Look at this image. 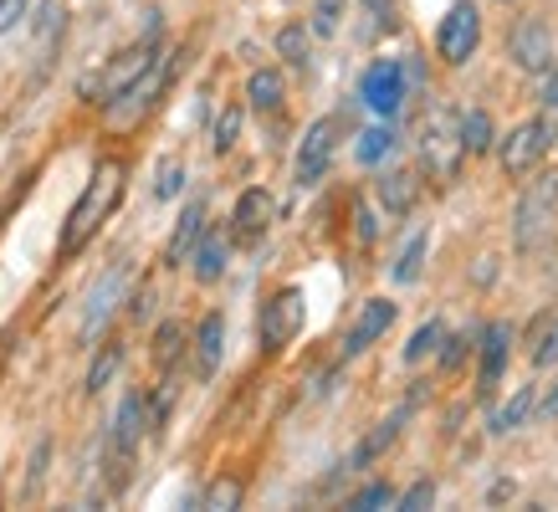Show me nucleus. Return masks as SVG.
<instances>
[{"label": "nucleus", "instance_id": "f257e3e1", "mask_svg": "<svg viewBox=\"0 0 558 512\" xmlns=\"http://www.w3.org/2000/svg\"><path fill=\"white\" fill-rule=\"evenodd\" d=\"M123 190H129V170L123 159H98L93 174H87L83 195L72 200L68 221H62V236H57V261H72V256L87 252V241L102 231V221H113V210L123 205Z\"/></svg>", "mask_w": 558, "mask_h": 512}, {"label": "nucleus", "instance_id": "f03ea898", "mask_svg": "<svg viewBox=\"0 0 558 512\" xmlns=\"http://www.w3.org/2000/svg\"><path fill=\"white\" fill-rule=\"evenodd\" d=\"M554 216H558V170H543L518 200L512 216V246L518 252H538L543 241L554 236Z\"/></svg>", "mask_w": 558, "mask_h": 512}, {"label": "nucleus", "instance_id": "7ed1b4c3", "mask_svg": "<svg viewBox=\"0 0 558 512\" xmlns=\"http://www.w3.org/2000/svg\"><path fill=\"white\" fill-rule=\"evenodd\" d=\"M144 394L129 390L113 410V430H108V472H113V492H123V481L134 472V456H138V441H144Z\"/></svg>", "mask_w": 558, "mask_h": 512}, {"label": "nucleus", "instance_id": "20e7f679", "mask_svg": "<svg viewBox=\"0 0 558 512\" xmlns=\"http://www.w3.org/2000/svg\"><path fill=\"white\" fill-rule=\"evenodd\" d=\"M307 324V303L303 288H277L256 313V339H262V354H282Z\"/></svg>", "mask_w": 558, "mask_h": 512}, {"label": "nucleus", "instance_id": "39448f33", "mask_svg": "<svg viewBox=\"0 0 558 512\" xmlns=\"http://www.w3.org/2000/svg\"><path fill=\"white\" fill-rule=\"evenodd\" d=\"M154 57H159V32H149V36H144V41H134V47H129V51H119V57H113V62H108V68H102V72H93V77H83V98H87V102H102V108H108V102L119 98L123 87L134 83L138 72L149 68Z\"/></svg>", "mask_w": 558, "mask_h": 512}, {"label": "nucleus", "instance_id": "423d86ee", "mask_svg": "<svg viewBox=\"0 0 558 512\" xmlns=\"http://www.w3.org/2000/svg\"><path fill=\"white\" fill-rule=\"evenodd\" d=\"M170 77H174V51L159 47V57H154L149 68L138 72L134 83H129L119 98L108 102V119H113V123H138L154 108V102H159V93L170 87Z\"/></svg>", "mask_w": 558, "mask_h": 512}, {"label": "nucleus", "instance_id": "0eeeda50", "mask_svg": "<svg viewBox=\"0 0 558 512\" xmlns=\"http://www.w3.org/2000/svg\"><path fill=\"white\" fill-rule=\"evenodd\" d=\"M558 129L548 119H523L512 123V134H502V144H497V159H502V170L508 174H533L543 164V154L554 149Z\"/></svg>", "mask_w": 558, "mask_h": 512}, {"label": "nucleus", "instance_id": "6e6552de", "mask_svg": "<svg viewBox=\"0 0 558 512\" xmlns=\"http://www.w3.org/2000/svg\"><path fill=\"white\" fill-rule=\"evenodd\" d=\"M482 47V11H476L472 0H457L436 26V51L446 68H466Z\"/></svg>", "mask_w": 558, "mask_h": 512}, {"label": "nucleus", "instance_id": "1a4fd4ad", "mask_svg": "<svg viewBox=\"0 0 558 512\" xmlns=\"http://www.w3.org/2000/svg\"><path fill=\"white\" fill-rule=\"evenodd\" d=\"M359 98H364V108H369V113L395 119V113L405 108V98H410V72L400 68L395 57L374 62V68H364V77H359Z\"/></svg>", "mask_w": 558, "mask_h": 512}, {"label": "nucleus", "instance_id": "9d476101", "mask_svg": "<svg viewBox=\"0 0 558 512\" xmlns=\"http://www.w3.org/2000/svg\"><path fill=\"white\" fill-rule=\"evenodd\" d=\"M333 154H339V119H313L303 144H298V159H292V180L303 190L318 185L323 174L333 170Z\"/></svg>", "mask_w": 558, "mask_h": 512}, {"label": "nucleus", "instance_id": "9b49d317", "mask_svg": "<svg viewBox=\"0 0 558 512\" xmlns=\"http://www.w3.org/2000/svg\"><path fill=\"white\" fill-rule=\"evenodd\" d=\"M129 277H134V256H119L108 272L93 282V292H87V303H83V339L93 343L108 328V318H113V307H119L123 288H129Z\"/></svg>", "mask_w": 558, "mask_h": 512}, {"label": "nucleus", "instance_id": "f8f14e48", "mask_svg": "<svg viewBox=\"0 0 558 512\" xmlns=\"http://www.w3.org/2000/svg\"><path fill=\"white\" fill-rule=\"evenodd\" d=\"M421 159H425V170L436 174V180H451V174L461 170L466 149H461V134H457V119H451V113H436V119L425 123Z\"/></svg>", "mask_w": 558, "mask_h": 512}, {"label": "nucleus", "instance_id": "ddd939ff", "mask_svg": "<svg viewBox=\"0 0 558 512\" xmlns=\"http://www.w3.org/2000/svg\"><path fill=\"white\" fill-rule=\"evenodd\" d=\"M508 51H512V62L523 72H548L554 68V32L543 26L538 16H523L518 26H512V36H508Z\"/></svg>", "mask_w": 558, "mask_h": 512}, {"label": "nucleus", "instance_id": "4468645a", "mask_svg": "<svg viewBox=\"0 0 558 512\" xmlns=\"http://www.w3.org/2000/svg\"><path fill=\"white\" fill-rule=\"evenodd\" d=\"M389 324H395V303L389 297H369V303L359 307L354 328L343 333V358H359L369 343H379L389 333Z\"/></svg>", "mask_w": 558, "mask_h": 512}, {"label": "nucleus", "instance_id": "2eb2a0df", "mask_svg": "<svg viewBox=\"0 0 558 512\" xmlns=\"http://www.w3.org/2000/svg\"><path fill=\"white\" fill-rule=\"evenodd\" d=\"M185 261H190V272H195V282H205V288H210V282H220V277H226V267H231V236H226L220 225H205L201 241L190 246Z\"/></svg>", "mask_w": 558, "mask_h": 512}, {"label": "nucleus", "instance_id": "dca6fc26", "mask_svg": "<svg viewBox=\"0 0 558 512\" xmlns=\"http://www.w3.org/2000/svg\"><path fill=\"white\" fill-rule=\"evenodd\" d=\"M271 216H277L271 190H262V185L241 190V195H236V210H231V236L262 241V236H267V225H271Z\"/></svg>", "mask_w": 558, "mask_h": 512}, {"label": "nucleus", "instance_id": "f3484780", "mask_svg": "<svg viewBox=\"0 0 558 512\" xmlns=\"http://www.w3.org/2000/svg\"><path fill=\"white\" fill-rule=\"evenodd\" d=\"M62 32H68V5L62 0H41V11H36V68L41 72L57 62Z\"/></svg>", "mask_w": 558, "mask_h": 512}, {"label": "nucleus", "instance_id": "a211bd4d", "mask_svg": "<svg viewBox=\"0 0 558 512\" xmlns=\"http://www.w3.org/2000/svg\"><path fill=\"white\" fill-rule=\"evenodd\" d=\"M508 349H512L508 324H487V328H482V369H476V379H482V390H487V394L502 385V369H508Z\"/></svg>", "mask_w": 558, "mask_h": 512}, {"label": "nucleus", "instance_id": "6ab92c4d", "mask_svg": "<svg viewBox=\"0 0 558 512\" xmlns=\"http://www.w3.org/2000/svg\"><path fill=\"white\" fill-rule=\"evenodd\" d=\"M201 231H205V200H185L170 241H165V267H185V256H190V246L201 241Z\"/></svg>", "mask_w": 558, "mask_h": 512}, {"label": "nucleus", "instance_id": "aec40b11", "mask_svg": "<svg viewBox=\"0 0 558 512\" xmlns=\"http://www.w3.org/2000/svg\"><path fill=\"white\" fill-rule=\"evenodd\" d=\"M220 354H226V318H220V313H205L201 328H195V375L216 379Z\"/></svg>", "mask_w": 558, "mask_h": 512}, {"label": "nucleus", "instance_id": "412c9836", "mask_svg": "<svg viewBox=\"0 0 558 512\" xmlns=\"http://www.w3.org/2000/svg\"><path fill=\"white\" fill-rule=\"evenodd\" d=\"M405 420H410V405H400L395 415H385V420H379V426H374L369 436H364V441L354 446V456H349V466H374V461L385 456L389 446L400 441V430H405Z\"/></svg>", "mask_w": 558, "mask_h": 512}, {"label": "nucleus", "instance_id": "4be33fe9", "mask_svg": "<svg viewBox=\"0 0 558 512\" xmlns=\"http://www.w3.org/2000/svg\"><path fill=\"white\" fill-rule=\"evenodd\" d=\"M246 102H252V113H277V108L288 102V83H282V72L256 68L252 77H246Z\"/></svg>", "mask_w": 558, "mask_h": 512}, {"label": "nucleus", "instance_id": "5701e85b", "mask_svg": "<svg viewBox=\"0 0 558 512\" xmlns=\"http://www.w3.org/2000/svg\"><path fill=\"white\" fill-rule=\"evenodd\" d=\"M395 144H400V134H395V119L374 123V129H364L354 144V159L364 164V170H374V164H385L389 154H395Z\"/></svg>", "mask_w": 558, "mask_h": 512}, {"label": "nucleus", "instance_id": "b1692460", "mask_svg": "<svg viewBox=\"0 0 558 512\" xmlns=\"http://www.w3.org/2000/svg\"><path fill=\"white\" fill-rule=\"evenodd\" d=\"M457 134H461V149L472 154V159H476V154H487L492 144H497L487 108H472V113H461V119H457Z\"/></svg>", "mask_w": 558, "mask_h": 512}, {"label": "nucleus", "instance_id": "393cba45", "mask_svg": "<svg viewBox=\"0 0 558 512\" xmlns=\"http://www.w3.org/2000/svg\"><path fill=\"white\" fill-rule=\"evenodd\" d=\"M425 252H430V236H425V231H415V236H410L405 246H400V256H395V267H389V277H395L400 288H410V282H421Z\"/></svg>", "mask_w": 558, "mask_h": 512}, {"label": "nucleus", "instance_id": "a878e982", "mask_svg": "<svg viewBox=\"0 0 558 512\" xmlns=\"http://www.w3.org/2000/svg\"><path fill=\"white\" fill-rule=\"evenodd\" d=\"M415 195H421V185H415V174L410 170H395L379 180V200H385L389 216H405L410 205H415Z\"/></svg>", "mask_w": 558, "mask_h": 512}, {"label": "nucleus", "instance_id": "bb28decb", "mask_svg": "<svg viewBox=\"0 0 558 512\" xmlns=\"http://www.w3.org/2000/svg\"><path fill=\"white\" fill-rule=\"evenodd\" d=\"M533 400H538V390H533V385H518V394H512L508 405L492 415V430H497V436H508V430L527 426V415H533Z\"/></svg>", "mask_w": 558, "mask_h": 512}, {"label": "nucleus", "instance_id": "cd10ccee", "mask_svg": "<svg viewBox=\"0 0 558 512\" xmlns=\"http://www.w3.org/2000/svg\"><path fill=\"white\" fill-rule=\"evenodd\" d=\"M119 364H123V349L119 343H102L98 358H93V369H87V394H102V385H113V375H119Z\"/></svg>", "mask_w": 558, "mask_h": 512}, {"label": "nucleus", "instance_id": "c85d7f7f", "mask_svg": "<svg viewBox=\"0 0 558 512\" xmlns=\"http://www.w3.org/2000/svg\"><path fill=\"white\" fill-rule=\"evenodd\" d=\"M440 343H446V324H440V318H430V324H421L415 333H410V343H405V364H421L425 354H436Z\"/></svg>", "mask_w": 558, "mask_h": 512}, {"label": "nucleus", "instance_id": "c756f323", "mask_svg": "<svg viewBox=\"0 0 558 512\" xmlns=\"http://www.w3.org/2000/svg\"><path fill=\"white\" fill-rule=\"evenodd\" d=\"M277 57L288 62V68H307V26L303 21H292L277 32Z\"/></svg>", "mask_w": 558, "mask_h": 512}, {"label": "nucleus", "instance_id": "7c9ffc66", "mask_svg": "<svg viewBox=\"0 0 558 512\" xmlns=\"http://www.w3.org/2000/svg\"><path fill=\"white\" fill-rule=\"evenodd\" d=\"M343 11H349V0H313V21H307V32L313 36H339L343 32Z\"/></svg>", "mask_w": 558, "mask_h": 512}, {"label": "nucleus", "instance_id": "2f4dec72", "mask_svg": "<svg viewBox=\"0 0 558 512\" xmlns=\"http://www.w3.org/2000/svg\"><path fill=\"white\" fill-rule=\"evenodd\" d=\"M180 354H185V328L159 324V333H154V364H159V369H170Z\"/></svg>", "mask_w": 558, "mask_h": 512}, {"label": "nucleus", "instance_id": "473e14b6", "mask_svg": "<svg viewBox=\"0 0 558 512\" xmlns=\"http://www.w3.org/2000/svg\"><path fill=\"white\" fill-rule=\"evenodd\" d=\"M154 195H159V200H180V195H185V164H180V159H159Z\"/></svg>", "mask_w": 558, "mask_h": 512}, {"label": "nucleus", "instance_id": "72a5a7b5", "mask_svg": "<svg viewBox=\"0 0 558 512\" xmlns=\"http://www.w3.org/2000/svg\"><path fill=\"white\" fill-rule=\"evenodd\" d=\"M241 497H246V487H241L236 477H220V481H210V487H205V508L231 512V508H241Z\"/></svg>", "mask_w": 558, "mask_h": 512}, {"label": "nucleus", "instance_id": "f704fd0d", "mask_svg": "<svg viewBox=\"0 0 558 512\" xmlns=\"http://www.w3.org/2000/svg\"><path fill=\"white\" fill-rule=\"evenodd\" d=\"M385 502H395V487H389V481H369V487H359V492L349 497V508H359V512H374V508H385Z\"/></svg>", "mask_w": 558, "mask_h": 512}, {"label": "nucleus", "instance_id": "c9c22d12", "mask_svg": "<svg viewBox=\"0 0 558 512\" xmlns=\"http://www.w3.org/2000/svg\"><path fill=\"white\" fill-rule=\"evenodd\" d=\"M47 466H51V441H36L32 472H26V487H21V497H36V492H41V477H47Z\"/></svg>", "mask_w": 558, "mask_h": 512}, {"label": "nucleus", "instance_id": "e433bc0d", "mask_svg": "<svg viewBox=\"0 0 558 512\" xmlns=\"http://www.w3.org/2000/svg\"><path fill=\"white\" fill-rule=\"evenodd\" d=\"M236 134H241V108H226V113L216 119V154L236 149Z\"/></svg>", "mask_w": 558, "mask_h": 512}, {"label": "nucleus", "instance_id": "4c0bfd02", "mask_svg": "<svg viewBox=\"0 0 558 512\" xmlns=\"http://www.w3.org/2000/svg\"><path fill=\"white\" fill-rule=\"evenodd\" d=\"M395 502H400V508H405V512H421V508H430V502H436V481H430V477H421V481H415V487H410L405 497H395Z\"/></svg>", "mask_w": 558, "mask_h": 512}, {"label": "nucleus", "instance_id": "58836bf2", "mask_svg": "<svg viewBox=\"0 0 558 512\" xmlns=\"http://www.w3.org/2000/svg\"><path fill=\"white\" fill-rule=\"evenodd\" d=\"M533 364H538V369H548V364H558V313H554V324L543 328L538 349H533Z\"/></svg>", "mask_w": 558, "mask_h": 512}, {"label": "nucleus", "instance_id": "ea45409f", "mask_svg": "<svg viewBox=\"0 0 558 512\" xmlns=\"http://www.w3.org/2000/svg\"><path fill=\"white\" fill-rule=\"evenodd\" d=\"M26 16H32V0H0V36H11Z\"/></svg>", "mask_w": 558, "mask_h": 512}, {"label": "nucleus", "instance_id": "a19ab883", "mask_svg": "<svg viewBox=\"0 0 558 512\" xmlns=\"http://www.w3.org/2000/svg\"><path fill=\"white\" fill-rule=\"evenodd\" d=\"M364 11L374 16V26L385 32V26H395V0H364Z\"/></svg>", "mask_w": 558, "mask_h": 512}, {"label": "nucleus", "instance_id": "79ce46f5", "mask_svg": "<svg viewBox=\"0 0 558 512\" xmlns=\"http://www.w3.org/2000/svg\"><path fill=\"white\" fill-rule=\"evenodd\" d=\"M543 119L558 129V72L548 77V83H543Z\"/></svg>", "mask_w": 558, "mask_h": 512}, {"label": "nucleus", "instance_id": "37998d69", "mask_svg": "<svg viewBox=\"0 0 558 512\" xmlns=\"http://www.w3.org/2000/svg\"><path fill=\"white\" fill-rule=\"evenodd\" d=\"M446 343H451V349L440 354V369H457L461 358H466V343H472V333H461V339H446Z\"/></svg>", "mask_w": 558, "mask_h": 512}, {"label": "nucleus", "instance_id": "c03bdc74", "mask_svg": "<svg viewBox=\"0 0 558 512\" xmlns=\"http://www.w3.org/2000/svg\"><path fill=\"white\" fill-rule=\"evenodd\" d=\"M543 415H548V420H558V385L548 390V400H543Z\"/></svg>", "mask_w": 558, "mask_h": 512}, {"label": "nucleus", "instance_id": "a18cd8bd", "mask_svg": "<svg viewBox=\"0 0 558 512\" xmlns=\"http://www.w3.org/2000/svg\"><path fill=\"white\" fill-rule=\"evenodd\" d=\"M11 358V333H0V364Z\"/></svg>", "mask_w": 558, "mask_h": 512}, {"label": "nucleus", "instance_id": "49530a36", "mask_svg": "<svg viewBox=\"0 0 558 512\" xmlns=\"http://www.w3.org/2000/svg\"><path fill=\"white\" fill-rule=\"evenodd\" d=\"M497 5H512V0H497Z\"/></svg>", "mask_w": 558, "mask_h": 512}]
</instances>
